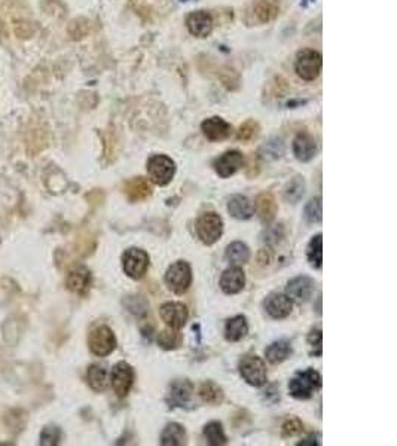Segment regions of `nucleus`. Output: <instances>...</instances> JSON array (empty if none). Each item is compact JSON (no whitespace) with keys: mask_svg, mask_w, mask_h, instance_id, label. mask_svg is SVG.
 <instances>
[{"mask_svg":"<svg viewBox=\"0 0 397 446\" xmlns=\"http://www.w3.org/2000/svg\"><path fill=\"white\" fill-rule=\"evenodd\" d=\"M322 376L314 369L298 372L289 382V391L295 399H309L316 390L320 389Z\"/></svg>","mask_w":397,"mask_h":446,"instance_id":"obj_1","label":"nucleus"},{"mask_svg":"<svg viewBox=\"0 0 397 446\" xmlns=\"http://www.w3.org/2000/svg\"><path fill=\"white\" fill-rule=\"evenodd\" d=\"M148 174L158 186H166L176 173V162L167 155H153L148 161Z\"/></svg>","mask_w":397,"mask_h":446,"instance_id":"obj_2","label":"nucleus"},{"mask_svg":"<svg viewBox=\"0 0 397 446\" xmlns=\"http://www.w3.org/2000/svg\"><path fill=\"white\" fill-rule=\"evenodd\" d=\"M192 283V270L188 262L172 263L166 274V285L176 295H183Z\"/></svg>","mask_w":397,"mask_h":446,"instance_id":"obj_3","label":"nucleus"},{"mask_svg":"<svg viewBox=\"0 0 397 446\" xmlns=\"http://www.w3.org/2000/svg\"><path fill=\"white\" fill-rule=\"evenodd\" d=\"M223 233V220L218 213H204L196 222V234L201 241L207 246H212L219 241Z\"/></svg>","mask_w":397,"mask_h":446,"instance_id":"obj_4","label":"nucleus"},{"mask_svg":"<svg viewBox=\"0 0 397 446\" xmlns=\"http://www.w3.org/2000/svg\"><path fill=\"white\" fill-rule=\"evenodd\" d=\"M238 369L244 381L253 387H261L266 382V366L264 360L256 354H247L241 358Z\"/></svg>","mask_w":397,"mask_h":446,"instance_id":"obj_5","label":"nucleus"},{"mask_svg":"<svg viewBox=\"0 0 397 446\" xmlns=\"http://www.w3.org/2000/svg\"><path fill=\"white\" fill-rule=\"evenodd\" d=\"M323 58L322 55L313 49L300 51L296 57V73L304 81H314L322 72Z\"/></svg>","mask_w":397,"mask_h":446,"instance_id":"obj_6","label":"nucleus"},{"mask_svg":"<svg viewBox=\"0 0 397 446\" xmlns=\"http://www.w3.org/2000/svg\"><path fill=\"white\" fill-rule=\"evenodd\" d=\"M123 268L129 278L140 280L149 268V256L140 248H128L123 254Z\"/></svg>","mask_w":397,"mask_h":446,"instance_id":"obj_7","label":"nucleus"},{"mask_svg":"<svg viewBox=\"0 0 397 446\" xmlns=\"http://www.w3.org/2000/svg\"><path fill=\"white\" fill-rule=\"evenodd\" d=\"M88 345L92 354L97 357H106L116 348V338L107 326H99L90 333Z\"/></svg>","mask_w":397,"mask_h":446,"instance_id":"obj_8","label":"nucleus"},{"mask_svg":"<svg viewBox=\"0 0 397 446\" xmlns=\"http://www.w3.org/2000/svg\"><path fill=\"white\" fill-rule=\"evenodd\" d=\"M134 382V371L133 367L125 362H119L112 369L110 384L112 389L116 393L118 397H125L133 387Z\"/></svg>","mask_w":397,"mask_h":446,"instance_id":"obj_9","label":"nucleus"},{"mask_svg":"<svg viewBox=\"0 0 397 446\" xmlns=\"http://www.w3.org/2000/svg\"><path fill=\"white\" fill-rule=\"evenodd\" d=\"M162 322H166L168 328L180 329L183 328L188 322V308L180 302H167L161 306L159 310Z\"/></svg>","mask_w":397,"mask_h":446,"instance_id":"obj_10","label":"nucleus"},{"mask_svg":"<svg viewBox=\"0 0 397 446\" xmlns=\"http://www.w3.org/2000/svg\"><path fill=\"white\" fill-rule=\"evenodd\" d=\"M243 164H244L243 153H240L238 150H229L214 161V170L220 177L227 179L231 177L232 174H235L237 171L243 167Z\"/></svg>","mask_w":397,"mask_h":446,"instance_id":"obj_11","label":"nucleus"},{"mask_svg":"<svg viewBox=\"0 0 397 446\" xmlns=\"http://www.w3.org/2000/svg\"><path fill=\"white\" fill-rule=\"evenodd\" d=\"M314 280L309 277H296L292 281H289L287 285V296L293 301H296L298 304H304L309 301V298L314 293Z\"/></svg>","mask_w":397,"mask_h":446,"instance_id":"obj_12","label":"nucleus"},{"mask_svg":"<svg viewBox=\"0 0 397 446\" xmlns=\"http://www.w3.org/2000/svg\"><path fill=\"white\" fill-rule=\"evenodd\" d=\"M91 283H92V277L90 270H86L85 267H77L68 274L66 285L67 289L73 291V293L85 296L91 289Z\"/></svg>","mask_w":397,"mask_h":446,"instance_id":"obj_13","label":"nucleus"},{"mask_svg":"<svg viewBox=\"0 0 397 446\" xmlns=\"http://www.w3.org/2000/svg\"><path fill=\"white\" fill-rule=\"evenodd\" d=\"M201 130L207 139L212 142H222L231 135V125L219 116H213L205 119L201 125Z\"/></svg>","mask_w":397,"mask_h":446,"instance_id":"obj_14","label":"nucleus"},{"mask_svg":"<svg viewBox=\"0 0 397 446\" xmlns=\"http://www.w3.org/2000/svg\"><path fill=\"white\" fill-rule=\"evenodd\" d=\"M192 397V384L188 380H177L170 385L168 390V403L172 408L186 406Z\"/></svg>","mask_w":397,"mask_h":446,"instance_id":"obj_15","label":"nucleus"},{"mask_svg":"<svg viewBox=\"0 0 397 446\" xmlns=\"http://www.w3.org/2000/svg\"><path fill=\"white\" fill-rule=\"evenodd\" d=\"M186 25L194 36L207 38L213 30V18L209 12L196 11L188 16Z\"/></svg>","mask_w":397,"mask_h":446,"instance_id":"obj_16","label":"nucleus"},{"mask_svg":"<svg viewBox=\"0 0 397 446\" xmlns=\"http://www.w3.org/2000/svg\"><path fill=\"white\" fill-rule=\"evenodd\" d=\"M124 194L131 202L148 200L152 195V186L144 177H134L124 185Z\"/></svg>","mask_w":397,"mask_h":446,"instance_id":"obj_17","label":"nucleus"},{"mask_svg":"<svg viewBox=\"0 0 397 446\" xmlns=\"http://www.w3.org/2000/svg\"><path fill=\"white\" fill-rule=\"evenodd\" d=\"M265 310L272 319H286L292 313V299L281 293H272L265 301Z\"/></svg>","mask_w":397,"mask_h":446,"instance_id":"obj_18","label":"nucleus"},{"mask_svg":"<svg viewBox=\"0 0 397 446\" xmlns=\"http://www.w3.org/2000/svg\"><path fill=\"white\" fill-rule=\"evenodd\" d=\"M246 285V276L244 271L238 267L228 268L222 274L220 278V287L227 295H235L238 291L244 289Z\"/></svg>","mask_w":397,"mask_h":446,"instance_id":"obj_19","label":"nucleus"},{"mask_svg":"<svg viewBox=\"0 0 397 446\" xmlns=\"http://www.w3.org/2000/svg\"><path fill=\"white\" fill-rule=\"evenodd\" d=\"M316 150H317V144L314 137L307 133H300L295 139V142H293V152H295V157L302 162L313 159L316 155Z\"/></svg>","mask_w":397,"mask_h":446,"instance_id":"obj_20","label":"nucleus"},{"mask_svg":"<svg viewBox=\"0 0 397 446\" xmlns=\"http://www.w3.org/2000/svg\"><path fill=\"white\" fill-rule=\"evenodd\" d=\"M255 207H256L257 216L266 223L274 220L275 214H277V210H279L277 201H275V196L271 192H264L259 195L256 198Z\"/></svg>","mask_w":397,"mask_h":446,"instance_id":"obj_21","label":"nucleus"},{"mask_svg":"<svg viewBox=\"0 0 397 446\" xmlns=\"http://www.w3.org/2000/svg\"><path fill=\"white\" fill-rule=\"evenodd\" d=\"M228 211L231 213L232 218L246 220L250 219L253 214V205L250 202L248 198L243 195H235L232 196L228 202Z\"/></svg>","mask_w":397,"mask_h":446,"instance_id":"obj_22","label":"nucleus"},{"mask_svg":"<svg viewBox=\"0 0 397 446\" xmlns=\"http://www.w3.org/2000/svg\"><path fill=\"white\" fill-rule=\"evenodd\" d=\"M161 443L164 446H182L188 443V436L185 428L177 424L171 423L166 428H164L162 436H161Z\"/></svg>","mask_w":397,"mask_h":446,"instance_id":"obj_23","label":"nucleus"},{"mask_svg":"<svg viewBox=\"0 0 397 446\" xmlns=\"http://www.w3.org/2000/svg\"><path fill=\"white\" fill-rule=\"evenodd\" d=\"M280 12L279 0H257L255 5V15L259 23H271Z\"/></svg>","mask_w":397,"mask_h":446,"instance_id":"obj_24","label":"nucleus"},{"mask_svg":"<svg viewBox=\"0 0 397 446\" xmlns=\"http://www.w3.org/2000/svg\"><path fill=\"white\" fill-rule=\"evenodd\" d=\"M248 332V324L244 315H235L228 320L225 328V337L231 342H237L243 339Z\"/></svg>","mask_w":397,"mask_h":446,"instance_id":"obj_25","label":"nucleus"},{"mask_svg":"<svg viewBox=\"0 0 397 446\" xmlns=\"http://www.w3.org/2000/svg\"><path fill=\"white\" fill-rule=\"evenodd\" d=\"M292 354V347L289 341H277L265 350V356L272 365L284 362Z\"/></svg>","mask_w":397,"mask_h":446,"instance_id":"obj_26","label":"nucleus"},{"mask_svg":"<svg viewBox=\"0 0 397 446\" xmlns=\"http://www.w3.org/2000/svg\"><path fill=\"white\" fill-rule=\"evenodd\" d=\"M86 381L94 391H103L107 387V372L105 367L99 365H92L86 372Z\"/></svg>","mask_w":397,"mask_h":446,"instance_id":"obj_27","label":"nucleus"},{"mask_svg":"<svg viewBox=\"0 0 397 446\" xmlns=\"http://www.w3.org/2000/svg\"><path fill=\"white\" fill-rule=\"evenodd\" d=\"M200 397L204 403H209V405H220L223 399H225V394H223V390L218 384L207 381L200 387Z\"/></svg>","mask_w":397,"mask_h":446,"instance_id":"obj_28","label":"nucleus"},{"mask_svg":"<svg viewBox=\"0 0 397 446\" xmlns=\"http://www.w3.org/2000/svg\"><path fill=\"white\" fill-rule=\"evenodd\" d=\"M227 259L234 263V265H244L248 262L250 259V250L248 247L241 243V241H235L228 246L227 248Z\"/></svg>","mask_w":397,"mask_h":446,"instance_id":"obj_29","label":"nucleus"},{"mask_svg":"<svg viewBox=\"0 0 397 446\" xmlns=\"http://www.w3.org/2000/svg\"><path fill=\"white\" fill-rule=\"evenodd\" d=\"M304 195H305V180L300 176L292 179L286 185V187H284V198H286L289 202L293 204L299 202Z\"/></svg>","mask_w":397,"mask_h":446,"instance_id":"obj_30","label":"nucleus"},{"mask_svg":"<svg viewBox=\"0 0 397 446\" xmlns=\"http://www.w3.org/2000/svg\"><path fill=\"white\" fill-rule=\"evenodd\" d=\"M307 256L309 263L313 265L314 268H322L323 263V238L322 234H317L313 237L311 241L308 244L307 248Z\"/></svg>","mask_w":397,"mask_h":446,"instance_id":"obj_31","label":"nucleus"},{"mask_svg":"<svg viewBox=\"0 0 397 446\" xmlns=\"http://www.w3.org/2000/svg\"><path fill=\"white\" fill-rule=\"evenodd\" d=\"M204 437L207 439V442L213 446L227 445L228 442L227 434L223 432V427L218 421H212L204 427Z\"/></svg>","mask_w":397,"mask_h":446,"instance_id":"obj_32","label":"nucleus"},{"mask_svg":"<svg viewBox=\"0 0 397 446\" xmlns=\"http://www.w3.org/2000/svg\"><path fill=\"white\" fill-rule=\"evenodd\" d=\"M158 344L164 350H176L180 344H182V334L172 328L164 329L158 334Z\"/></svg>","mask_w":397,"mask_h":446,"instance_id":"obj_33","label":"nucleus"},{"mask_svg":"<svg viewBox=\"0 0 397 446\" xmlns=\"http://www.w3.org/2000/svg\"><path fill=\"white\" fill-rule=\"evenodd\" d=\"M259 134V124L255 121V119H248L243 125L240 127V131H238V140H243V142H250L256 139Z\"/></svg>","mask_w":397,"mask_h":446,"instance_id":"obj_34","label":"nucleus"},{"mask_svg":"<svg viewBox=\"0 0 397 446\" xmlns=\"http://www.w3.org/2000/svg\"><path fill=\"white\" fill-rule=\"evenodd\" d=\"M60 441H62V430L55 425H49L43 428V432L40 434V445H48V446H54L58 445Z\"/></svg>","mask_w":397,"mask_h":446,"instance_id":"obj_35","label":"nucleus"},{"mask_svg":"<svg viewBox=\"0 0 397 446\" xmlns=\"http://www.w3.org/2000/svg\"><path fill=\"white\" fill-rule=\"evenodd\" d=\"M305 218L309 223H318L322 220V198H313L305 207Z\"/></svg>","mask_w":397,"mask_h":446,"instance_id":"obj_36","label":"nucleus"},{"mask_svg":"<svg viewBox=\"0 0 397 446\" xmlns=\"http://www.w3.org/2000/svg\"><path fill=\"white\" fill-rule=\"evenodd\" d=\"M125 305L128 311L136 315H142L148 311V302H146L142 296H128Z\"/></svg>","mask_w":397,"mask_h":446,"instance_id":"obj_37","label":"nucleus"},{"mask_svg":"<svg viewBox=\"0 0 397 446\" xmlns=\"http://www.w3.org/2000/svg\"><path fill=\"white\" fill-rule=\"evenodd\" d=\"M302 430H304V425H302L300 419H298V418H290L283 424V434L287 437L296 436V434L302 433Z\"/></svg>","mask_w":397,"mask_h":446,"instance_id":"obj_38","label":"nucleus"},{"mask_svg":"<svg viewBox=\"0 0 397 446\" xmlns=\"http://www.w3.org/2000/svg\"><path fill=\"white\" fill-rule=\"evenodd\" d=\"M308 342L313 347H317V356L322 354V330L316 329L308 334Z\"/></svg>","mask_w":397,"mask_h":446,"instance_id":"obj_39","label":"nucleus"},{"mask_svg":"<svg viewBox=\"0 0 397 446\" xmlns=\"http://www.w3.org/2000/svg\"><path fill=\"white\" fill-rule=\"evenodd\" d=\"M271 259H272V253L270 248H262V250L257 254V262H259V265H262V267H266V265L271 262Z\"/></svg>","mask_w":397,"mask_h":446,"instance_id":"obj_40","label":"nucleus"}]
</instances>
